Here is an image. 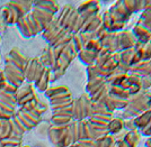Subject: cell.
Segmentation results:
<instances>
[{
	"label": "cell",
	"instance_id": "1",
	"mask_svg": "<svg viewBox=\"0 0 151 147\" xmlns=\"http://www.w3.org/2000/svg\"><path fill=\"white\" fill-rule=\"evenodd\" d=\"M1 17L6 24L14 25V24H17L18 19L20 17H23V15L10 2H7L1 7Z\"/></svg>",
	"mask_w": 151,
	"mask_h": 147
},
{
	"label": "cell",
	"instance_id": "2",
	"mask_svg": "<svg viewBox=\"0 0 151 147\" xmlns=\"http://www.w3.org/2000/svg\"><path fill=\"white\" fill-rule=\"evenodd\" d=\"M36 58H27L25 65L23 67V72H24V77H25V81L27 83H32L34 81V77H35V72H36Z\"/></svg>",
	"mask_w": 151,
	"mask_h": 147
},
{
	"label": "cell",
	"instance_id": "3",
	"mask_svg": "<svg viewBox=\"0 0 151 147\" xmlns=\"http://www.w3.org/2000/svg\"><path fill=\"white\" fill-rule=\"evenodd\" d=\"M9 2H10L23 16H25V15H27L28 13H31L32 7H33V2H31V1H9Z\"/></svg>",
	"mask_w": 151,
	"mask_h": 147
},
{
	"label": "cell",
	"instance_id": "4",
	"mask_svg": "<svg viewBox=\"0 0 151 147\" xmlns=\"http://www.w3.org/2000/svg\"><path fill=\"white\" fill-rule=\"evenodd\" d=\"M17 26H18L20 33L25 36V37H32L33 34H32L31 27H29V24H28V20H27V16H23L20 17L17 21Z\"/></svg>",
	"mask_w": 151,
	"mask_h": 147
},
{
	"label": "cell",
	"instance_id": "5",
	"mask_svg": "<svg viewBox=\"0 0 151 147\" xmlns=\"http://www.w3.org/2000/svg\"><path fill=\"white\" fill-rule=\"evenodd\" d=\"M33 92H35V91H34V88L32 87L31 83L22 84L18 89H17V91H16V94H15V96H16V100L18 101L20 99H23L24 97L33 93Z\"/></svg>",
	"mask_w": 151,
	"mask_h": 147
},
{
	"label": "cell",
	"instance_id": "6",
	"mask_svg": "<svg viewBox=\"0 0 151 147\" xmlns=\"http://www.w3.org/2000/svg\"><path fill=\"white\" fill-rule=\"evenodd\" d=\"M12 133V125H10V119L9 120H5L2 119L1 124H0V141L8 138Z\"/></svg>",
	"mask_w": 151,
	"mask_h": 147
},
{
	"label": "cell",
	"instance_id": "7",
	"mask_svg": "<svg viewBox=\"0 0 151 147\" xmlns=\"http://www.w3.org/2000/svg\"><path fill=\"white\" fill-rule=\"evenodd\" d=\"M8 55H9L12 58H14L15 61H17L19 64H22V65H23V67H24L26 61H27V58H26V56L23 54V53H22V52L19 51L17 47H14V48H12V50L9 51V53H8Z\"/></svg>",
	"mask_w": 151,
	"mask_h": 147
},
{
	"label": "cell",
	"instance_id": "8",
	"mask_svg": "<svg viewBox=\"0 0 151 147\" xmlns=\"http://www.w3.org/2000/svg\"><path fill=\"white\" fill-rule=\"evenodd\" d=\"M49 80H50V69L45 67L43 75H42V77L40 79V81L36 83V88H37L38 91H45V90L47 89Z\"/></svg>",
	"mask_w": 151,
	"mask_h": 147
},
{
	"label": "cell",
	"instance_id": "9",
	"mask_svg": "<svg viewBox=\"0 0 151 147\" xmlns=\"http://www.w3.org/2000/svg\"><path fill=\"white\" fill-rule=\"evenodd\" d=\"M17 112H19L20 115L24 116L26 119L31 122V124H33L34 126H36L38 122H40V120H41L40 116H38L34 110H33V111H23V110H19L18 109V110H17Z\"/></svg>",
	"mask_w": 151,
	"mask_h": 147
},
{
	"label": "cell",
	"instance_id": "10",
	"mask_svg": "<svg viewBox=\"0 0 151 147\" xmlns=\"http://www.w3.org/2000/svg\"><path fill=\"white\" fill-rule=\"evenodd\" d=\"M22 138L23 137H17V136H9L8 138H5V139H2V144L5 145V146H12V147H15V146H20L22 145Z\"/></svg>",
	"mask_w": 151,
	"mask_h": 147
},
{
	"label": "cell",
	"instance_id": "11",
	"mask_svg": "<svg viewBox=\"0 0 151 147\" xmlns=\"http://www.w3.org/2000/svg\"><path fill=\"white\" fill-rule=\"evenodd\" d=\"M40 101H38V98L36 97L35 99H33L32 101L29 102H27L26 104H24L23 107H19V110H23V111H33V110H35L36 108V106H37Z\"/></svg>",
	"mask_w": 151,
	"mask_h": 147
},
{
	"label": "cell",
	"instance_id": "12",
	"mask_svg": "<svg viewBox=\"0 0 151 147\" xmlns=\"http://www.w3.org/2000/svg\"><path fill=\"white\" fill-rule=\"evenodd\" d=\"M27 20H28V24H29V27H31V31H32V34H33V36H35L36 34L38 33V28H37V25H36V23H35V20L33 18V16H32L31 13H28L27 15Z\"/></svg>",
	"mask_w": 151,
	"mask_h": 147
},
{
	"label": "cell",
	"instance_id": "13",
	"mask_svg": "<svg viewBox=\"0 0 151 147\" xmlns=\"http://www.w3.org/2000/svg\"><path fill=\"white\" fill-rule=\"evenodd\" d=\"M17 89L18 88H16L15 85H13V84H10L9 82H7L5 83V85H4V88L0 90L1 92H6V93H10V94H16V91H17Z\"/></svg>",
	"mask_w": 151,
	"mask_h": 147
},
{
	"label": "cell",
	"instance_id": "14",
	"mask_svg": "<svg viewBox=\"0 0 151 147\" xmlns=\"http://www.w3.org/2000/svg\"><path fill=\"white\" fill-rule=\"evenodd\" d=\"M10 125H12V133H10V136H17V137H23L24 133L17 127V125L14 122V120L10 118Z\"/></svg>",
	"mask_w": 151,
	"mask_h": 147
},
{
	"label": "cell",
	"instance_id": "15",
	"mask_svg": "<svg viewBox=\"0 0 151 147\" xmlns=\"http://www.w3.org/2000/svg\"><path fill=\"white\" fill-rule=\"evenodd\" d=\"M36 98V94H35V92H33V93H31V94H28V96L24 97L23 99H20V100H18L17 101V107H23L24 104H26L27 102H29V101H32L33 99H35Z\"/></svg>",
	"mask_w": 151,
	"mask_h": 147
},
{
	"label": "cell",
	"instance_id": "16",
	"mask_svg": "<svg viewBox=\"0 0 151 147\" xmlns=\"http://www.w3.org/2000/svg\"><path fill=\"white\" fill-rule=\"evenodd\" d=\"M5 62H6V64H8V65H12V66H15V67H18V69H22V70H23V65L19 64L17 61H15L14 58H10L8 54L5 56Z\"/></svg>",
	"mask_w": 151,
	"mask_h": 147
},
{
	"label": "cell",
	"instance_id": "17",
	"mask_svg": "<svg viewBox=\"0 0 151 147\" xmlns=\"http://www.w3.org/2000/svg\"><path fill=\"white\" fill-rule=\"evenodd\" d=\"M12 119H13L14 122H15V124L17 125V127H18L19 129H20V130H22V131H23V133L25 134L26 131H27V129H26V127H25V126H24V124L22 122V120L19 119V117H18V116H17V114H16V115L14 116V117H13V118H12Z\"/></svg>",
	"mask_w": 151,
	"mask_h": 147
},
{
	"label": "cell",
	"instance_id": "18",
	"mask_svg": "<svg viewBox=\"0 0 151 147\" xmlns=\"http://www.w3.org/2000/svg\"><path fill=\"white\" fill-rule=\"evenodd\" d=\"M16 114H17V116L19 117V119L22 120V122L24 124V126L26 127V129H27V130H31V129H32L33 127H35V126H34L33 124H31V122L28 121V120H27V119H26V118H25V117H24L23 115H20L19 112H16Z\"/></svg>",
	"mask_w": 151,
	"mask_h": 147
},
{
	"label": "cell",
	"instance_id": "19",
	"mask_svg": "<svg viewBox=\"0 0 151 147\" xmlns=\"http://www.w3.org/2000/svg\"><path fill=\"white\" fill-rule=\"evenodd\" d=\"M5 83H6V77H5V74H4V71L0 70V90L4 88Z\"/></svg>",
	"mask_w": 151,
	"mask_h": 147
},
{
	"label": "cell",
	"instance_id": "20",
	"mask_svg": "<svg viewBox=\"0 0 151 147\" xmlns=\"http://www.w3.org/2000/svg\"><path fill=\"white\" fill-rule=\"evenodd\" d=\"M0 147H5V145L2 144V141H0Z\"/></svg>",
	"mask_w": 151,
	"mask_h": 147
},
{
	"label": "cell",
	"instance_id": "21",
	"mask_svg": "<svg viewBox=\"0 0 151 147\" xmlns=\"http://www.w3.org/2000/svg\"><path fill=\"white\" fill-rule=\"evenodd\" d=\"M15 147H23V145H20V146H15Z\"/></svg>",
	"mask_w": 151,
	"mask_h": 147
},
{
	"label": "cell",
	"instance_id": "22",
	"mask_svg": "<svg viewBox=\"0 0 151 147\" xmlns=\"http://www.w3.org/2000/svg\"><path fill=\"white\" fill-rule=\"evenodd\" d=\"M0 43H1V36H0Z\"/></svg>",
	"mask_w": 151,
	"mask_h": 147
},
{
	"label": "cell",
	"instance_id": "23",
	"mask_svg": "<svg viewBox=\"0 0 151 147\" xmlns=\"http://www.w3.org/2000/svg\"><path fill=\"white\" fill-rule=\"evenodd\" d=\"M23 147H27V146H23Z\"/></svg>",
	"mask_w": 151,
	"mask_h": 147
}]
</instances>
